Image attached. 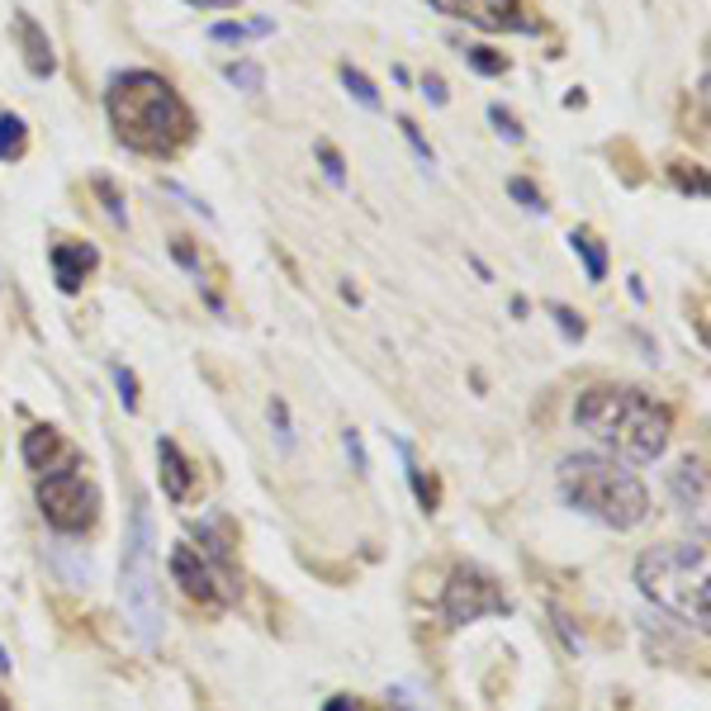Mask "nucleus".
<instances>
[{"label": "nucleus", "instance_id": "f257e3e1", "mask_svg": "<svg viewBox=\"0 0 711 711\" xmlns=\"http://www.w3.org/2000/svg\"><path fill=\"white\" fill-rule=\"evenodd\" d=\"M114 138L143 157H176L195 138V114L157 72H119L105 91Z\"/></svg>", "mask_w": 711, "mask_h": 711}, {"label": "nucleus", "instance_id": "f03ea898", "mask_svg": "<svg viewBox=\"0 0 711 711\" xmlns=\"http://www.w3.org/2000/svg\"><path fill=\"white\" fill-rule=\"evenodd\" d=\"M574 422L626 465H650L669 451V408L626 384H593L574 403Z\"/></svg>", "mask_w": 711, "mask_h": 711}, {"label": "nucleus", "instance_id": "7ed1b4c3", "mask_svg": "<svg viewBox=\"0 0 711 711\" xmlns=\"http://www.w3.org/2000/svg\"><path fill=\"white\" fill-rule=\"evenodd\" d=\"M560 493L569 508L588 512L593 522L612 531H631L650 517V493L636 479V470H626V460L617 456H565L560 460Z\"/></svg>", "mask_w": 711, "mask_h": 711}, {"label": "nucleus", "instance_id": "20e7f679", "mask_svg": "<svg viewBox=\"0 0 711 711\" xmlns=\"http://www.w3.org/2000/svg\"><path fill=\"white\" fill-rule=\"evenodd\" d=\"M636 584L640 593L688 621L697 631H707L711 621V560L707 541H674V546H655L636 560Z\"/></svg>", "mask_w": 711, "mask_h": 711}, {"label": "nucleus", "instance_id": "39448f33", "mask_svg": "<svg viewBox=\"0 0 711 711\" xmlns=\"http://www.w3.org/2000/svg\"><path fill=\"white\" fill-rule=\"evenodd\" d=\"M157 531H152V512L138 498L128 512V536H124V560H119V598L124 612L133 617V631L143 645L162 640V602H157Z\"/></svg>", "mask_w": 711, "mask_h": 711}, {"label": "nucleus", "instance_id": "423d86ee", "mask_svg": "<svg viewBox=\"0 0 711 711\" xmlns=\"http://www.w3.org/2000/svg\"><path fill=\"white\" fill-rule=\"evenodd\" d=\"M38 508H43V522L53 531L81 536L100 517V489L76 465H62V470H48L38 479Z\"/></svg>", "mask_w": 711, "mask_h": 711}, {"label": "nucleus", "instance_id": "0eeeda50", "mask_svg": "<svg viewBox=\"0 0 711 711\" xmlns=\"http://www.w3.org/2000/svg\"><path fill=\"white\" fill-rule=\"evenodd\" d=\"M498 612H508V598H503V588L493 584L484 569L460 565L456 574H451L446 593H441V617H446V626H470V621L498 617Z\"/></svg>", "mask_w": 711, "mask_h": 711}, {"label": "nucleus", "instance_id": "6e6552de", "mask_svg": "<svg viewBox=\"0 0 711 711\" xmlns=\"http://www.w3.org/2000/svg\"><path fill=\"white\" fill-rule=\"evenodd\" d=\"M171 574H176V584L185 588V598H195L200 607H223V602L233 598V584H223L214 565H209V555L200 546H176L171 550Z\"/></svg>", "mask_w": 711, "mask_h": 711}, {"label": "nucleus", "instance_id": "1a4fd4ad", "mask_svg": "<svg viewBox=\"0 0 711 711\" xmlns=\"http://www.w3.org/2000/svg\"><path fill=\"white\" fill-rule=\"evenodd\" d=\"M441 15L451 19H465L474 29H484V34H503V29H527L522 24V0H432Z\"/></svg>", "mask_w": 711, "mask_h": 711}, {"label": "nucleus", "instance_id": "9d476101", "mask_svg": "<svg viewBox=\"0 0 711 711\" xmlns=\"http://www.w3.org/2000/svg\"><path fill=\"white\" fill-rule=\"evenodd\" d=\"M48 261H53V275H57V290L62 294H76L81 290V280L95 271V261H100V252H95L91 242H53V252H48Z\"/></svg>", "mask_w": 711, "mask_h": 711}, {"label": "nucleus", "instance_id": "9b49d317", "mask_svg": "<svg viewBox=\"0 0 711 711\" xmlns=\"http://www.w3.org/2000/svg\"><path fill=\"white\" fill-rule=\"evenodd\" d=\"M157 465H162V489L171 503H185L190 498V484H195V470H190V460L181 456V446L171 437L157 441Z\"/></svg>", "mask_w": 711, "mask_h": 711}, {"label": "nucleus", "instance_id": "f8f14e48", "mask_svg": "<svg viewBox=\"0 0 711 711\" xmlns=\"http://www.w3.org/2000/svg\"><path fill=\"white\" fill-rule=\"evenodd\" d=\"M15 34H19V43H24V62H29V72H34V76H53L57 72V53H53V43H48V34L38 29V19L19 10V15H15Z\"/></svg>", "mask_w": 711, "mask_h": 711}, {"label": "nucleus", "instance_id": "ddd939ff", "mask_svg": "<svg viewBox=\"0 0 711 711\" xmlns=\"http://www.w3.org/2000/svg\"><path fill=\"white\" fill-rule=\"evenodd\" d=\"M72 456L67 451V441L57 437V427H34V432H24V465L38 474L48 470H62V460Z\"/></svg>", "mask_w": 711, "mask_h": 711}, {"label": "nucleus", "instance_id": "4468645a", "mask_svg": "<svg viewBox=\"0 0 711 711\" xmlns=\"http://www.w3.org/2000/svg\"><path fill=\"white\" fill-rule=\"evenodd\" d=\"M674 493L683 512H697V522H707V474H702V460H683L674 470Z\"/></svg>", "mask_w": 711, "mask_h": 711}, {"label": "nucleus", "instance_id": "2eb2a0df", "mask_svg": "<svg viewBox=\"0 0 711 711\" xmlns=\"http://www.w3.org/2000/svg\"><path fill=\"white\" fill-rule=\"evenodd\" d=\"M569 247H574V256H584L588 280H607V247L598 242L593 228H574V233H569Z\"/></svg>", "mask_w": 711, "mask_h": 711}, {"label": "nucleus", "instance_id": "dca6fc26", "mask_svg": "<svg viewBox=\"0 0 711 711\" xmlns=\"http://www.w3.org/2000/svg\"><path fill=\"white\" fill-rule=\"evenodd\" d=\"M271 29H275L271 19H223V24L209 29V38L214 43H247V38H266Z\"/></svg>", "mask_w": 711, "mask_h": 711}, {"label": "nucleus", "instance_id": "f3484780", "mask_svg": "<svg viewBox=\"0 0 711 711\" xmlns=\"http://www.w3.org/2000/svg\"><path fill=\"white\" fill-rule=\"evenodd\" d=\"M29 152V128L19 114H0V162H19Z\"/></svg>", "mask_w": 711, "mask_h": 711}, {"label": "nucleus", "instance_id": "a211bd4d", "mask_svg": "<svg viewBox=\"0 0 711 711\" xmlns=\"http://www.w3.org/2000/svg\"><path fill=\"white\" fill-rule=\"evenodd\" d=\"M399 456H403V470H408V484H413V493H418V503H422V512H437V484L422 474V465L413 460V451L399 441Z\"/></svg>", "mask_w": 711, "mask_h": 711}, {"label": "nucleus", "instance_id": "6ab92c4d", "mask_svg": "<svg viewBox=\"0 0 711 711\" xmlns=\"http://www.w3.org/2000/svg\"><path fill=\"white\" fill-rule=\"evenodd\" d=\"M342 86H347V91L361 100L365 110H380V91L370 86V76H365V72H356V67H342Z\"/></svg>", "mask_w": 711, "mask_h": 711}, {"label": "nucleus", "instance_id": "aec40b11", "mask_svg": "<svg viewBox=\"0 0 711 711\" xmlns=\"http://www.w3.org/2000/svg\"><path fill=\"white\" fill-rule=\"evenodd\" d=\"M465 62H470L479 76H503V72H508V57L493 53V48H470V53H465Z\"/></svg>", "mask_w": 711, "mask_h": 711}, {"label": "nucleus", "instance_id": "412c9836", "mask_svg": "<svg viewBox=\"0 0 711 711\" xmlns=\"http://www.w3.org/2000/svg\"><path fill=\"white\" fill-rule=\"evenodd\" d=\"M508 195L522 204L527 214H546V195H541L531 181H522V176H517V181H508Z\"/></svg>", "mask_w": 711, "mask_h": 711}, {"label": "nucleus", "instance_id": "4be33fe9", "mask_svg": "<svg viewBox=\"0 0 711 711\" xmlns=\"http://www.w3.org/2000/svg\"><path fill=\"white\" fill-rule=\"evenodd\" d=\"M223 76H228L233 86H242V91H261V86H266V72H261L256 62H233Z\"/></svg>", "mask_w": 711, "mask_h": 711}, {"label": "nucleus", "instance_id": "5701e85b", "mask_svg": "<svg viewBox=\"0 0 711 711\" xmlns=\"http://www.w3.org/2000/svg\"><path fill=\"white\" fill-rule=\"evenodd\" d=\"M271 427H275V437H280V451L290 456L294 432H290V408H285V399H271Z\"/></svg>", "mask_w": 711, "mask_h": 711}, {"label": "nucleus", "instance_id": "b1692460", "mask_svg": "<svg viewBox=\"0 0 711 711\" xmlns=\"http://www.w3.org/2000/svg\"><path fill=\"white\" fill-rule=\"evenodd\" d=\"M550 318L560 323V332H565L569 342H579V337H584V318H579L574 309H565V304H550Z\"/></svg>", "mask_w": 711, "mask_h": 711}, {"label": "nucleus", "instance_id": "393cba45", "mask_svg": "<svg viewBox=\"0 0 711 711\" xmlns=\"http://www.w3.org/2000/svg\"><path fill=\"white\" fill-rule=\"evenodd\" d=\"M114 384H119V399H124L128 413H138V380H133L128 365H114Z\"/></svg>", "mask_w": 711, "mask_h": 711}, {"label": "nucleus", "instance_id": "a878e982", "mask_svg": "<svg viewBox=\"0 0 711 711\" xmlns=\"http://www.w3.org/2000/svg\"><path fill=\"white\" fill-rule=\"evenodd\" d=\"M489 124L498 128V133H503L508 143H522V124H517V119H512V114L503 110V105H489Z\"/></svg>", "mask_w": 711, "mask_h": 711}, {"label": "nucleus", "instance_id": "bb28decb", "mask_svg": "<svg viewBox=\"0 0 711 711\" xmlns=\"http://www.w3.org/2000/svg\"><path fill=\"white\" fill-rule=\"evenodd\" d=\"M318 162H323V171H328L332 185H347V166H342V157H337V147L318 143Z\"/></svg>", "mask_w": 711, "mask_h": 711}, {"label": "nucleus", "instance_id": "cd10ccee", "mask_svg": "<svg viewBox=\"0 0 711 711\" xmlns=\"http://www.w3.org/2000/svg\"><path fill=\"white\" fill-rule=\"evenodd\" d=\"M342 446H347V456H351V465H356V474H365L370 470V460H365V446H361V432H342Z\"/></svg>", "mask_w": 711, "mask_h": 711}, {"label": "nucleus", "instance_id": "c85d7f7f", "mask_svg": "<svg viewBox=\"0 0 711 711\" xmlns=\"http://www.w3.org/2000/svg\"><path fill=\"white\" fill-rule=\"evenodd\" d=\"M399 128H403V138L413 143V152L422 157V166H432V147H427V138L418 133V124H413V119H399Z\"/></svg>", "mask_w": 711, "mask_h": 711}, {"label": "nucleus", "instance_id": "c756f323", "mask_svg": "<svg viewBox=\"0 0 711 711\" xmlns=\"http://www.w3.org/2000/svg\"><path fill=\"white\" fill-rule=\"evenodd\" d=\"M171 252H176V261H181L190 275H200V256H195V247H190V237H176V242H171Z\"/></svg>", "mask_w": 711, "mask_h": 711}, {"label": "nucleus", "instance_id": "7c9ffc66", "mask_svg": "<svg viewBox=\"0 0 711 711\" xmlns=\"http://www.w3.org/2000/svg\"><path fill=\"white\" fill-rule=\"evenodd\" d=\"M95 190L105 195V209H110V219H114V223H128L124 204H119V195H114V185H110V181H95Z\"/></svg>", "mask_w": 711, "mask_h": 711}, {"label": "nucleus", "instance_id": "2f4dec72", "mask_svg": "<svg viewBox=\"0 0 711 711\" xmlns=\"http://www.w3.org/2000/svg\"><path fill=\"white\" fill-rule=\"evenodd\" d=\"M674 181L683 185V190H697V195H707V181H702V171H693V176H688V166H683V162H674Z\"/></svg>", "mask_w": 711, "mask_h": 711}, {"label": "nucleus", "instance_id": "473e14b6", "mask_svg": "<svg viewBox=\"0 0 711 711\" xmlns=\"http://www.w3.org/2000/svg\"><path fill=\"white\" fill-rule=\"evenodd\" d=\"M422 91L432 95V105H446V81L441 76H422Z\"/></svg>", "mask_w": 711, "mask_h": 711}, {"label": "nucleus", "instance_id": "72a5a7b5", "mask_svg": "<svg viewBox=\"0 0 711 711\" xmlns=\"http://www.w3.org/2000/svg\"><path fill=\"white\" fill-rule=\"evenodd\" d=\"M328 711H380V707H365L356 697H337V702H328Z\"/></svg>", "mask_w": 711, "mask_h": 711}, {"label": "nucleus", "instance_id": "f704fd0d", "mask_svg": "<svg viewBox=\"0 0 711 711\" xmlns=\"http://www.w3.org/2000/svg\"><path fill=\"white\" fill-rule=\"evenodd\" d=\"M185 5H200V10H233L242 0H185Z\"/></svg>", "mask_w": 711, "mask_h": 711}, {"label": "nucleus", "instance_id": "c9c22d12", "mask_svg": "<svg viewBox=\"0 0 711 711\" xmlns=\"http://www.w3.org/2000/svg\"><path fill=\"white\" fill-rule=\"evenodd\" d=\"M389 697H394V702H399V707H403V711H418V702H413V697L403 693V688H394V693H389Z\"/></svg>", "mask_w": 711, "mask_h": 711}, {"label": "nucleus", "instance_id": "e433bc0d", "mask_svg": "<svg viewBox=\"0 0 711 711\" xmlns=\"http://www.w3.org/2000/svg\"><path fill=\"white\" fill-rule=\"evenodd\" d=\"M5 669H10V659H5V650H0V674H5Z\"/></svg>", "mask_w": 711, "mask_h": 711}, {"label": "nucleus", "instance_id": "4c0bfd02", "mask_svg": "<svg viewBox=\"0 0 711 711\" xmlns=\"http://www.w3.org/2000/svg\"><path fill=\"white\" fill-rule=\"evenodd\" d=\"M0 711H10V702H5V697H0Z\"/></svg>", "mask_w": 711, "mask_h": 711}]
</instances>
